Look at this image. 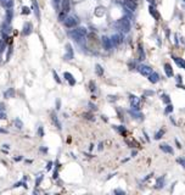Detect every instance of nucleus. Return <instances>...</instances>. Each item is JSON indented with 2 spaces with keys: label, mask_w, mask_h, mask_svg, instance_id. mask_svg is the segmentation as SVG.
<instances>
[{
  "label": "nucleus",
  "mask_w": 185,
  "mask_h": 195,
  "mask_svg": "<svg viewBox=\"0 0 185 195\" xmlns=\"http://www.w3.org/2000/svg\"><path fill=\"white\" fill-rule=\"evenodd\" d=\"M173 60H174V62H175L179 67L184 68V70H185V60L180 59V57H177V56H173Z\"/></svg>",
  "instance_id": "nucleus-7"
},
{
  "label": "nucleus",
  "mask_w": 185,
  "mask_h": 195,
  "mask_svg": "<svg viewBox=\"0 0 185 195\" xmlns=\"http://www.w3.org/2000/svg\"><path fill=\"white\" fill-rule=\"evenodd\" d=\"M0 133H8V132L5 131V129H3V128H0Z\"/></svg>",
  "instance_id": "nucleus-42"
},
{
  "label": "nucleus",
  "mask_w": 185,
  "mask_h": 195,
  "mask_svg": "<svg viewBox=\"0 0 185 195\" xmlns=\"http://www.w3.org/2000/svg\"><path fill=\"white\" fill-rule=\"evenodd\" d=\"M15 126H16L18 129H21V128L23 127V123H22V121H21V119L16 118V119H15Z\"/></svg>",
  "instance_id": "nucleus-26"
},
{
  "label": "nucleus",
  "mask_w": 185,
  "mask_h": 195,
  "mask_svg": "<svg viewBox=\"0 0 185 195\" xmlns=\"http://www.w3.org/2000/svg\"><path fill=\"white\" fill-rule=\"evenodd\" d=\"M129 100H130V104H132V106L135 109H138V106H139V99H138L135 95H130V98H129Z\"/></svg>",
  "instance_id": "nucleus-12"
},
{
  "label": "nucleus",
  "mask_w": 185,
  "mask_h": 195,
  "mask_svg": "<svg viewBox=\"0 0 185 195\" xmlns=\"http://www.w3.org/2000/svg\"><path fill=\"white\" fill-rule=\"evenodd\" d=\"M160 149H161L162 151H165V152H167V154H169V155H173V154H174L172 146H169L168 144H161V145H160Z\"/></svg>",
  "instance_id": "nucleus-5"
},
{
  "label": "nucleus",
  "mask_w": 185,
  "mask_h": 195,
  "mask_svg": "<svg viewBox=\"0 0 185 195\" xmlns=\"http://www.w3.org/2000/svg\"><path fill=\"white\" fill-rule=\"evenodd\" d=\"M38 132H39V136H40V137H43V128H39V131H38Z\"/></svg>",
  "instance_id": "nucleus-39"
},
{
  "label": "nucleus",
  "mask_w": 185,
  "mask_h": 195,
  "mask_svg": "<svg viewBox=\"0 0 185 195\" xmlns=\"http://www.w3.org/2000/svg\"><path fill=\"white\" fill-rule=\"evenodd\" d=\"M109 98H110V100H111V101H115V100H116V96H113V95H110Z\"/></svg>",
  "instance_id": "nucleus-38"
},
{
  "label": "nucleus",
  "mask_w": 185,
  "mask_h": 195,
  "mask_svg": "<svg viewBox=\"0 0 185 195\" xmlns=\"http://www.w3.org/2000/svg\"><path fill=\"white\" fill-rule=\"evenodd\" d=\"M125 4H127V6H128L129 9H132V10H135V8H137V4H135L134 0H125Z\"/></svg>",
  "instance_id": "nucleus-16"
},
{
  "label": "nucleus",
  "mask_w": 185,
  "mask_h": 195,
  "mask_svg": "<svg viewBox=\"0 0 185 195\" xmlns=\"http://www.w3.org/2000/svg\"><path fill=\"white\" fill-rule=\"evenodd\" d=\"M134 1H137V0H134Z\"/></svg>",
  "instance_id": "nucleus-44"
},
{
  "label": "nucleus",
  "mask_w": 185,
  "mask_h": 195,
  "mask_svg": "<svg viewBox=\"0 0 185 195\" xmlns=\"http://www.w3.org/2000/svg\"><path fill=\"white\" fill-rule=\"evenodd\" d=\"M165 133H166V131H165V129H160V131H158V132H156V134H155V139H156V140L161 139V138H162V136H163Z\"/></svg>",
  "instance_id": "nucleus-21"
},
{
  "label": "nucleus",
  "mask_w": 185,
  "mask_h": 195,
  "mask_svg": "<svg viewBox=\"0 0 185 195\" xmlns=\"http://www.w3.org/2000/svg\"><path fill=\"white\" fill-rule=\"evenodd\" d=\"M115 193H116V194H118V193H119V194H124V191L119 190V189H116V190H115Z\"/></svg>",
  "instance_id": "nucleus-35"
},
{
  "label": "nucleus",
  "mask_w": 185,
  "mask_h": 195,
  "mask_svg": "<svg viewBox=\"0 0 185 195\" xmlns=\"http://www.w3.org/2000/svg\"><path fill=\"white\" fill-rule=\"evenodd\" d=\"M165 72H166V75H167V77H173V75H174L173 68H172V66L169 64L165 65Z\"/></svg>",
  "instance_id": "nucleus-8"
},
{
  "label": "nucleus",
  "mask_w": 185,
  "mask_h": 195,
  "mask_svg": "<svg viewBox=\"0 0 185 195\" xmlns=\"http://www.w3.org/2000/svg\"><path fill=\"white\" fill-rule=\"evenodd\" d=\"M1 1H3V0H1Z\"/></svg>",
  "instance_id": "nucleus-45"
},
{
  "label": "nucleus",
  "mask_w": 185,
  "mask_h": 195,
  "mask_svg": "<svg viewBox=\"0 0 185 195\" xmlns=\"http://www.w3.org/2000/svg\"><path fill=\"white\" fill-rule=\"evenodd\" d=\"M51 166H52V162H49V163H48V167H46V170H50V168H51Z\"/></svg>",
  "instance_id": "nucleus-40"
},
{
  "label": "nucleus",
  "mask_w": 185,
  "mask_h": 195,
  "mask_svg": "<svg viewBox=\"0 0 185 195\" xmlns=\"http://www.w3.org/2000/svg\"><path fill=\"white\" fill-rule=\"evenodd\" d=\"M6 118V112H5V107L3 104H0V119Z\"/></svg>",
  "instance_id": "nucleus-19"
},
{
  "label": "nucleus",
  "mask_w": 185,
  "mask_h": 195,
  "mask_svg": "<svg viewBox=\"0 0 185 195\" xmlns=\"http://www.w3.org/2000/svg\"><path fill=\"white\" fill-rule=\"evenodd\" d=\"M69 9H71V3H69V0H62V11L67 14V12L69 11Z\"/></svg>",
  "instance_id": "nucleus-10"
},
{
  "label": "nucleus",
  "mask_w": 185,
  "mask_h": 195,
  "mask_svg": "<svg viewBox=\"0 0 185 195\" xmlns=\"http://www.w3.org/2000/svg\"><path fill=\"white\" fill-rule=\"evenodd\" d=\"M172 111H173V105H172V104H168L167 107L165 109V113L167 115V113H170Z\"/></svg>",
  "instance_id": "nucleus-24"
},
{
  "label": "nucleus",
  "mask_w": 185,
  "mask_h": 195,
  "mask_svg": "<svg viewBox=\"0 0 185 195\" xmlns=\"http://www.w3.org/2000/svg\"><path fill=\"white\" fill-rule=\"evenodd\" d=\"M175 79L178 80V83H181V76H180V75H178V76H177V78H175Z\"/></svg>",
  "instance_id": "nucleus-34"
},
{
  "label": "nucleus",
  "mask_w": 185,
  "mask_h": 195,
  "mask_svg": "<svg viewBox=\"0 0 185 195\" xmlns=\"http://www.w3.org/2000/svg\"><path fill=\"white\" fill-rule=\"evenodd\" d=\"M51 118H52V122L56 124V127L59 128V129H61V123L59 122V119H57V116L55 115V113H51Z\"/></svg>",
  "instance_id": "nucleus-20"
},
{
  "label": "nucleus",
  "mask_w": 185,
  "mask_h": 195,
  "mask_svg": "<svg viewBox=\"0 0 185 195\" xmlns=\"http://www.w3.org/2000/svg\"><path fill=\"white\" fill-rule=\"evenodd\" d=\"M63 18H66V12H63V11H62V12H61V14H60V15H59V20H61V21H65Z\"/></svg>",
  "instance_id": "nucleus-29"
},
{
  "label": "nucleus",
  "mask_w": 185,
  "mask_h": 195,
  "mask_svg": "<svg viewBox=\"0 0 185 195\" xmlns=\"http://www.w3.org/2000/svg\"><path fill=\"white\" fill-rule=\"evenodd\" d=\"M162 100H163L165 104H170V99H169L168 94H163V95H162Z\"/></svg>",
  "instance_id": "nucleus-25"
},
{
  "label": "nucleus",
  "mask_w": 185,
  "mask_h": 195,
  "mask_svg": "<svg viewBox=\"0 0 185 195\" xmlns=\"http://www.w3.org/2000/svg\"><path fill=\"white\" fill-rule=\"evenodd\" d=\"M3 5L6 9H11L13 6V0H3Z\"/></svg>",
  "instance_id": "nucleus-18"
},
{
  "label": "nucleus",
  "mask_w": 185,
  "mask_h": 195,
  "mask_svg": "<svg viewBox=\"0 0 185 195\" xmlns=\"http://www.w3.org/2000/svg\"><path fill=\"white\" fill-rule=\"evenodd\" d=\"M63 77L66 78V80H67V82H68L71 85H74V84H76V79L73 78V76L71 75V73H69V72H65V73H63Z\"/></svg>",
  "instance_id": "nucleus-6"
},
{
  "label": "nucleus",
  "mask_w": 185,
  "mask_h": 195,
  "mask_svg": "<svg viewBox=\"0 0 185 195\" xmlns=\"http://www.w3.org/2000/svg\"><path fill=\"white\" fill-rule=\"evenodd\" d=\"M13 95H15V90H13V88H10L9 90H6V92L4 93L5 98H13Z\"/></svg>",
  "instance_id": "nucleus-17"
},
{
  "label": "nucleus",
  "mask_w": 185,
  "mask_h": 195,
  "mask_svg": "<svg viewBox=\"0 0 185 195\" xmlns=\"http://www.w3.org/2000/svg\"><path fill=\"white\" fill-rule=\"evenodd\" d=\"M52 73H54V78H55V80H56L57 83H61V80H60V78H59V76H57V73H56V72L54 71Z\"/></svg>",
  "instance_id": "nucleus-30"
},
{
  "label": "nucleus",
  "mask_w": 185,
  "mask_h": 195,
  "mask_svg": "<svg viewBox=\"0 0 185 195\" xmlns=\"http://www.w3.org/2000/svg\"><path fill=\"white\" fill-rule=\"evenodd\" d=\"M125 142H127V144H128V145H130V146L132 147H135V146H139V143H137V142H135V140H125Z\"/></svg>",
  "instance_id": "nucleus-23"
},
{
  "label": "nucleus",
  "mask_w": 185,
  "mask_h": 195,
  "mask_svg": "<svg viewBox=\"0 0 185 195\" xmlns=\"http://www.w3.org/2000/svg\"><path fill=\"white\" fill-rule=\"evenodd\" d=\"M33 3V11L35 14L37 18H39L40 17V14H39V6H38V3H37V0H32Z\"/></svg>",
  "instance_id": "nucleus-13"
},
{
  "label": "nucleus",
  "mask_w": 185,
  "mask_h": 195,
  "mask_svg": "<svg viewBox=\"0 0 185 195\" xmlns=\"http://www.w3.org/2000/svg\"><path fill=\"white\" fill-rule=\"evenodd\" d=\"M77 24V20L74 17H67V18H65V26L67 28H72L74 27Z\"/></svg>",
  "instance_id": "nucleus-3"
},
{
  "label": "nucleus",
  "mask_w": 185,
  "mask_h": 195,
  "mask_svg": "<svg viewBox=\"0 0 185 195\" xmlns=\"http://www.w3.org/2000/svg\"><path fill=\"white\" fill-rule=\"evenodd\" d=\"M32 29H33V26L31 22H26L23 24V29H22V34L23 36H29L32 33Z\"/></svg>",
  "instance_id": "nucleus-2"
},
{
  "label": "nucleus",
  "mask_w": 185,
  "mask_h": 195,
  "mask_svg": "<svg viewBox=\"0 0 185 195\" xmlns=\"http://www.w3.org/2000/svg\"><path fill=\"white\" fill-rule=\"evenodd\" d=\"M113 39H115V44H119L121 43V38H119V37H113Z\"/></svg>",
  "instance_id": "nucleus-32"
},
{
  "label": "nucleus",
  "mask_w": 185,
  "mask_h": 195,
  "mask_svg": "<svg viewBox=\"0 0 185 195\" xmlns=\"http://www.w3.org/2000/svg\"><path fill=\"white\" fill-rule=\"evenodd\" d=\"M89 85H90V90H91V92H94V90H95V83L91 80V82L89 83Z\"/></svg>",
  "instance_id": "nucleus-31"
},
{
  "label": "nucleus",
  "mask_w": 185,
  "mask_h": 195,
  "mask_svg": "<svg viewBox=\"0 0 185 195\" xmlns=\"http://www.w3.org/2000/svg\"><path fill=\"white\" fill-rule=\"evenodd\" d=\"M29 9L27 8V6H24L23 9H22V14H23V15H29Z\"/></svg>",
  "instance_id": "nucleus-27"
},
{
  "label": "nucleus",
  "mask_w": 185,
  "mask_h": 195,
  "mask_svg": "<svg viewBox=\"0 0 185 195\" xmlns=\"http://www.w3.org/2000/svg\"><path fill=\"white\" fill-rule=\"evenodd\" d=\"M41 179H43V176H40V177H39V178L37 179V185H39V184H40V182H41Z\"/></svg>",
  "instance_id": "nucleus-33"
},
{
  "label": "nucleus",
  "mask_w": 185,
  "mask_h": 195,
  "mask_svg": "<svg viewBox=\"0 0 185 195\" xmlns=\"http://www.w3.org/2000/svg\"><path fill=\"white\" fill-rule=\"evenodd\" d=\"M102 45H104V48L106 49V50H110V49H111V46H112L111 40H110L107 37H104V38H102Z\"/></svg>",
  "instance_id": "nucleus-9"
},
{
  "label": "nucleus",
  "mask_w": 185,
  "mask_h": 195,
  "mask_svg": "<svg viewBox=\"0 0 185 195\" xmlns=\"http://www.w3.org/2000/svg\"><path fill=\"white\" fill-rule=\"evenodd\" d=\"M165 185V176H162L160 178H157V182H156V188L157 189H162Z\"/></svg>",
  "instance_id": "nucleus-14"
},
{
  "label": "nucleus",
  "mask_w": 185,
  "mask_h": 195,
  "mask_svg": "<svg viewBox=\"0 0 185 195\" xmlns=\"http://www.w3.org/2000/svg\"><path fill=\"white\" fill-rule=\"evenodd\" d=\"M99 150H102V143H100V145H99Z\"/></svg>",
  "instance_id": "nucleus-43"
},
{
  "label": "nucleus",
  "mask_w": 185,
  "mask_h": 195,
  "mask_svg": "<svg viewBox=\"0 0 185 195\" xmlns=\"http://www.w3.org/2000/svg\"><path fill=\"white\" fill-rule=\"evenodd\" d=\"M147 79L150 80V82H151V83H157V82H158V80H160V76H158V73H157V72H151V73H150L149 76H147Z\"/></svg>",
  "instance_id": "nucleus-4"
},
{
  "label": "nucleus",
  "mask_w": 185,
  "mask_h": 195,
  "mask_svg": "<svg viewBox=\"0 0 185 195\" xmlns=\"http://www.w3.org/2000/svg\"><path fill=\"white\" fill-rule=\"evenodd\" d=\"M21 159H22V157H21V156H18V157H15V159H13V160H15V161H20Z\"/></svg>",
  "instance_id": "nucleus-41"
},
{
  "label": "nucleus",
  "mask_w": 185,
  "mask_h": 195,
  "mask_svg": "<svg viewBox=\"0 0 185 195\" xmlns=\"http://www.w3.org/2000/svg\"><path fill=\"white\" fill-rule=\"evenodd\" d=\"M129 67H130V70H133V68L135 67V64H134V62H130V64H129Z\"/></svg>",
  "instance_id": "nucleus-37"
},
{
  "label": "nucleus",
  "mask_w": 185,
  "mask_h": 195,
  "mask_svg": "<svg viewBox=\"0 0 185 195\" xmlns=\"http://www.w3.org/2000/svg\"><path fill=\"white\" fill-rule=\"evenodd\" d=\"M177 162L181 163V165H183V167L185 168V157H180V159H178V160H177Z\"/></svg>",
  "instance_id": "nucleus-28"
},
{
  "label": "nucleus",
  "mask_w": 185,
  "mask_h": 195,
  "mask_svg": "<svg viewBox=\"0 0 185 195\" xmlns=\"http://www.w3.org/2000/svg\"><path fill=\"white\" fill-rule=\"evenodd\" d=\"M66 48H67V55L65 56L67 60H71L73 57V51H72V48H71V45L69 44H67L66 45Z\"/></svg>",
  "instance_id": "nucleus-15"
},
{
  "label": "nucleus",
  "mask_w": 185,
  "mask_h": 195,
  "mask_svg": "<svg viewBox=\"0 0 185 195\" xmlns=\"http://www.w3.org/2000/svg\"><path fill=\"white\" fill-rule=\"evenodd\" d=\"M95 71H96L97 76H102V75H104V68L101 67L100 65H96V66H95Z\"/></svg>",
  "instance_id": "nucleus-22"
},
{
  "label": "nucleus",
  "mask_w": 185,
  "mask_h": 195,
  "mask_svg": "<svg viewBox=\"0 0 185 195\" xmlns=\"http://www.w3.org/2000/svg\"><path fill=\"white\" fill-rule=\"evenodd\" d=\"M175 144H177L178 149H181V145H180V143H179V140H177V139H175Z\"/></svg>",
  "instance_id": "nucleus-36"
},
{
  "label": "nucleus",
  "mask_w": 185,
  "mask_h": 195,
  "mask_svg": "<svg viewBox=\"0 0 185 195\" xmlns=\"http://www.w3.org/2000/svg\"><path fill=\"white\" fill-rule=\"evenodd\" d=\"M138 70H139V72H140L143 76H146V77L152 72V68L150 67V66H146V65H141V66H139Z\"/></svg>",
  "instance_id": "nucleus-1"
},
{
  "label": "nucleus",
  "mask_w": 185,
  "mask_h": 195,
  "mask_svg": "<svg viewBox=\"0 0 185 195\" xmlns=\"http://www.w3.org/2000/svg\"><path fill=\"white\" fill-rule=\"evenodd\" d=\"M12 16H13V11H12V8L11 9H6V17H5V22L6 23H10L12 20Z\"/></svg>",
  "instance_id": "nucleus-11"
}]
</instances>
